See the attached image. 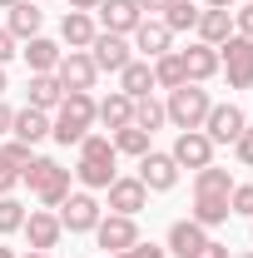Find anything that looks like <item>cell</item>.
<instances>
[{
  "label": "cell",
  "mask_w": 253,
  "mask_h": 258,
  "mask_svg": "<svg viewBox=\"0 0 253 258\" xmlns=\"http://www.w3.org/2000/svg\"><path fill=\"white\" fill-rule=\"evenodd\" d=\"M0 95H5V64H0Z\"/></svg>",
  "instance_id": "cell-46"
},
{
  "label": "cell",
  "mask_w": 253,
  "mask_h": 258,
  "mask_svg": "<svg viewBox=\"0 0 253 258\" xmlns=\"http://www.w3.org/2000/svg\"><path fill=\"white\" fill-rule=\"evenodd\" d=\"M233 30L243 35V40H253V5H243V10L233 15Z\"/></svg>",
  "instance_id": "cell-37"
},
{
  "label": "cell",
  "mask_w": 253,
  "mask_h": 258,
  "mask_svg": "<svg viewBox=\"0 0 253 258\" xmlns=\"http://www.w3.org/2000/svg\"><path fill=\"white\" fill-rule=\"evenodd\" d=\"M10 134H15L20 144H30V149H35L40 139H50V114L25 104V109H15V124H10Z\"/></svg>",
  "instance_id": "cell-23"
},
{
  "label": "cell",
  "mask_w": 253,
  "mask_h": 258,
  "mask_svg": "<svg viewBox=\"0 0 253 258\" xmlns=\"http://www.w3.org/2000/svg\"><path fill=\"white\" fill-rule=\"evenodd\" d=\"M194 258H228V243H214V238H209V243H204Z\"/></svg>",
  "instance_id": "cell-38"
},
{
  "label": "cell",
  "mask_w": 253,
  "mask_h": 258,
  "mask_svg": "<svg viewBox=\"0 0 253 258\" xmlns=\"http://www.w3.org/2000/svg\"><path fill=\"white\" fill-rule=\"evenodd\" d=\"M164 119H169V114H164V104H159V99H149V95L134 99V124H139V129H149V134H154Z\"/></svg>",
  "instance_id": "cell-32"
},
{
  "label": "cell",
  "mask_w": 253,
  "mask_h": 258,
  "mask_svg": "<svg viewBox=\"0 0 253 258\" xmlns=\"http://www.w3.org/2000/svg\"><path fill=\"white\" fill-rule=\"evenodd\" d=\"M75 258H80V253H75Z\"/></svg>",
  "instance_id": "cell-51"
},
{
  "label": "cell",
  "mask_w": 253,
  "mask_h": 258,
  "mask_svg": "<svg viewBox=\"0 0 253 258\" xmlns=\"http://www.w3.org/2000/svg\"><path fill=\"white\" fill-rule=\"evenodd\" d=\"M75 149H80V164H75L70 174H75L85 189H109V184L119 179V169H114V164H119V154H114L109 134H85Z\"/></svg>",
  "instance_id": "cell-2"
},
{
  "label": "cell",
  "mask_w": 253,
  "mask_h": 258,
  "mask_svg": "<svg viewBox=\"0 0 253 258\" xmlns=\"http://www.w3.org/2000/svg\"><path fill=\"white\" fill-rule=\"evenodd\" d=\"M109 258H169V248H154V243H134L124 253H109Z\"/></svg>",
  "instance_id": "cell-36"
},
{
  "label": "cell",
  "mask_w": 253,
  "mask_h": 258,
  "mask_svg": "<svg viewBox=\"0 0 253 258\" xmlns=\"http://www.w3.org/2000/svg\"><path fill=\"white\" fill-rule=\"evenodd\" d=\"M95 10H99V25L109 35H134V25L144 20V10H139L134 0H99Z\"/></svg>",
  "instance_id": "cell-17"
},
{
  "label": "cell",
  "mask_w": 253,
  "mask_h": 258,
  "mask_svg": "<svg viewBox=\"0 0 253 258\" xmlns=\"http://www.w3.org/2000/svg\"><path fill=\"white\" fill-rule=\"evenodd\" d=\"M134 5H139L144 15H164V10H169V0H134Z\"/></svg>",
  "instance_id": "cell-40"
},
{
  "label": "cell",
  "mask_w": 253,
  "mask_h": 258,
  "mask_svg": "<svg viewBox=\"0 0 253 258\" xmlns=\"http://www.w3.org/2000/svg\"><path fill=\"white\" fill-rule=\"evenodd\" d=\"M104 194H109V214H129V219H134L139 209H149V189L139 184V174H134V179H124V174H119Z\"/></svg>",
  "instance_id": "cell-16"
},
{
  "label": "cell",
  "mask_w": 253,
  "mask_h": 258,
  "mask_svg": "<svg viewBox=\"0 0 253 258\" xmlns=\"http://www.w3.org/2000/svg\"><path fill=\"white\" fill-rule=\"evenodd\" d=\"M139 184H144L149 194H169L174 184H179V164H174V154L149 149V154L139 159Z\"/></svg>",
  "instance_id": "cell-12"
},
{
  "label": "cell",
  "mask_w": 253,
  "mask_h": 258,
  "mask_svg": "<svg viewBox=\"0 0 253 258\" xmlns=\"http://www.w3.org/2000/svg\"><path fill=\"white\" fill-rule=\"evenodd\" d=\"M0 258H20V253H15V248H0Z\"/></svg>",
  "instance_id": "cell-45"
},
{
  "label": "cell",
  "mask_w": 253,
  "mask_h": 258,
  "mask_svg": "<svg viewBox=\"0 0 253 258\" xmlns=\"http://www.w3.org/2000/svg\"><path fill=\"white\" fill-rule=\"evenodd\" d=\"M99 219H104V209H99V199L90 189L70 194V199L60 204V228H65V233H95Z\"/></svg>",
  "instance_id": "cell-7"
},
{
  "label": "cell",
  "mask_w": 253,
  "mask_h": 258,
  "mask_svg": "<svg viewBox=\"0 0 253 258\" xmlns=\"http://www.w3.org/2000/svg\"><path fill=\"white\" fill-rule=\"evenodd\" d=\"M149 90H154V64H149V60H129L124 70H119V95L144 99Z\"/></svg>",
  "instance_id": "cell-26"
},
{
  "label": "cell",
  "mask_w": 253,
  "mask_h": 258,
  "mask_svg": "<svg viewBox=\"0 0 253 258\" xmlns=\"http://www.w3.org/2000/svg\"><path fill=\"white\" fill-rule=\"evenodd\" d=\"M55 80H60L65 95H70V90H95L99 70H95V60H90V50H70V55H60V64H55Z\"/></svg>",
  "instance_id": "cell-8"
},
{
  "label": "cell",
  "mask_w": 253,
  "mask_h": 258,
  "mask_svg": "<svg viewBox=\"0 0 253 258\" xmlns=\"http://www.w3.org/2000/svg\"><path fill=\"white\" fill-rule=\"evenodd\" d=\"M10 55H15V35H10V30H0V64L10 60Z\"/></svg>",
  "instance_id": "cell-39"
},
{
  "label": "cell",
  "mask_w": 253,
  "mask_h": 258,
  "mask_svg": "<svg viewBox=\"0 0 253 258\" xmlns=\"http://www.w3.org/2000/svg\"><path fill=\"white\" fill-rule=\"evenodd\" d=\"M243 129H248V119H243V109H238V104H214V109H209V119H204V134H209L214 144H233Z\"/></svg>",
  "instance_id": "cell-15"
},
{
  "label": "cell",
  "mask_w": 253,
  "mask_h": 258,
  "mask_svg": "<svg viewBox=\"0 0 253 258\" xmlns=\"http://www.w3.org/2000/svg\"><path fill=\"white\" fill-rule=\"evenodd\" d=\"M169 154H174L179 169H204V164H214V139L204 129H179V139H174Z\"/></svg>",
  "instance_id": "cell-10"
},
{
  "label": "cell",
  "mask_w": 253,
  "mask_h": 258,
  "mask_svg": "<svg viewBox=\"0 0 253 258\" xmlns=\"http://www.w3.org/2000/svg\"><path fill=\"white\" fill-rule=\"evenodd\" d=\"M238 258H253V253H238Z\"/></svg>",
  "instance_id": "cell-48"
},
{
  "label": "cell",
  "mask_w": 253,
  "mask_h": 258,
  "mask_svg": "<svg viewBox=\"0 0 253 258\" xmlns=\"http://www.w3.org/2000/svg\"><path fill=\"white\" fill-rule=\"evenodd\" d=\"M228 194H233V174L228 169H219V164H204V169H194V224L204 228H219L228 224Z\"/></svg>",
  "instance_id": "cell-1"
},
{
  "label": "cell",
  "mask_w": 253,
  "mask_h": 258,
  "mask_svg": "<svg viewBox=\"0 0 253 258\" xmlns=\"http://www.w3.org/2000/svg\"><path fill=\"white\" fill-rule=\"evenodd\" d=\"M40 25H45V10H40L35 0H15V5H10L5 30L15 35V40H35V35H40Z\"/></svg>",
  "instance_id": "cell-22"
},
{
  "label": "cell",
  "mask_w": 253,
  "mask_h": 258,
  "mask_svg": "<svg viewBox=\"0 0 253 258\" xmlns=\"http://www.w3.org/2000/svg\"><path fill=\"white\" fill-rule=\"evenodd\" d=\"M149 64H154V85H159V90H179V85H189L179 50H169V55H159V60H149Z\"/></svg>",
  "instance_id": "cell-30"
},
{
  "label": "cell",
  "mask_w": 253,
  "mask_h": 258,
  "mask_svg": "<svg viewBox=\"0 0 253 258\" xmlns=\"http://www.w3.org/2000/svg\"><path fill=\"white\" fill-rule=\"evenodd\" d=\"M95 124H104L109 134L114 129H124V124H134V99L129 95H104V99H95Z\"/></svg>",
  "instance_id": "cell-20"
},
{
  "label": "cell",
  "mask_w": 253,
  "mask_h": 258,
  "mask_svg": "<svg viewBox=\"0 0 253 258\" xmlns=\"http://www.w3.org/2000/svg\"><path fill=\"white\" fill-rule=\"evenodd\" d=\"M10 5H15V0H0V10H10Z\"/></svg>",
  "instance_id": "cell-47"
},
{
  "label": "cell",
  "mask_w": 253,
  "mask_h": 258,
  "mask_svg": "<svg viewBox=\"0 0 253 258\" xmlns=\"http://www.w3.org/2000/svg\"><path fill=\"white\" fill-rule=\"evenodd\" d=\"M219 70L228 75L233 90H253V40H243V35L233 30L219 45Z\"/></svg>",
  "instance_id": "cell-6"
},
{
  "label": "cell",
  "mask_w": 253,
  "mask_h": 258,
  "mask_svg": "<svg viewBox=\"0 0 253 258\" xmlns=\"http://www.w3.org/2000/svg\"><path fill=\"white\" fill-rule=\"evenodd\" d=\"M35 5H40V0H35Z\"/></svg>",
  "instance_id": "cell-50"
},
{
  "label": "cell",
  "mask_w": 253,
  "mask_h": 258,
  "mask_svg": "<svg viewBox=\"0 0 253 258\" xmlns=\"http://www.w3.org/2000/svg\"><path fill=\"white\" fill-rule=\"evenodd\" d=\"M199 15H204V10H199L194 0H169V10H164L159 20H164L169 30L179 35V30H194V25H199Z\"/></svg>",
  "instance_id": "cell-31"
},
{
  "label": "cell",
  "mask_w": 253,
  "mask_h": 258,
  "mask_svg": "<svg viewBox=\"0 0 253 258\" xmlns=\"http://www.w3.org/2000/svg\"><path fill=\"white\" fill-rule=\"evenodd\" d=\"M10 124H15V109H10V104L0 99V134H10Z\"/></svg>",
  "instance_id": "cell-41"
},
{
  "label": "cell",
  "mask_w": 253,
  "mask_h": 258,
  "mask_svg": "<svg viewBox=\"0 0 253 258\" xmlns=\"http://www.w3.org/2000/svg\"><path fill=\"white\" fill-rule=\"evenodd\" d=\"M90 129H95V95H90V90H70V95L60 99V109H55V119H50V139H60L65 149H70V144H80Z\"/></svg>",
  "instance_id": "cell-3"
},
{
  "label": "cell",
  "mask_w": 253,
  "mask_h": 258,
  "mask_svg": "<svg viewBox=\"0 0 253 258\" xmlns=\"http://www.w3.org/2000/svg\"><path fill=\"white\" fill-rule=\"evenodd\" d=\"M20 55H25V64H30V75H55V64H60V45H55V40H45V35H35V40H25V50H20Z\"/></svg>",
  "instance_id": "cell-25"
},
{
  "label": "cell",
  "mask_w": 253,
  "mask_h": 258,
  "mask_svg": "<svg viewBox=\"0 0 253 258\" xmlns=\"http://www.w3.org/2000/svg\"><path fill=\"white\" fill-rule=\"evenodd\" d=\"M30 144H20V139H10L5 149H0V194H10L15 184H20V169L30 164Z\"/></svg>",
  "instance_id": "cell-24"
},
{
  "label": "cell",
  "mask_w": 253,
  "mask_h": 258,
  "mask_svg": "<svg viewBox=\"0 0 253 258\" xmlns=\"http://www.w3.org/2000/svg\"><path fill=\"white\" fill-rule=\"evenodd\" d=\"M233 154H238V164H243V169H253V129H243V134L233 139Z\"/></svg>",
  "instance_id": "cell-35"
},
{
  "label": "cell",
  "mask_w": 253,
  "mask_h": 258,
  "mask_svg": "<svg viewBox=\"0 0 253 258\" xmlns=\"http://www.w3.org/2000/svg\"><path fill=\"white\" fill-rule=\"evenodd\" d=\"M134 50H139L144 60H159V55L174 50V30H169L159 15H144V20L134 25Z\"/></svg>",
  "instance_id": "cell-14"
},
{
  "label": "cell",
  "mask_w": 253,
  "mask_h": 258,
  "mask_svg": "<svg viewBox=\"0 0 253 258\" xmlns=\"http://www.w3.org/2000/svg\"><path fill=\"white\" fill-rule=\"evenodd\" d=\"M194 35H199L204 45H214V50H219L223 40L233 35V10H204V15H199V25H194Z\"/></svg>",
  "instance_id": "cell-27"
},
{
  "label": "cell",
  "mask_w": 253,
  "mask_h": 258,
  "mask_svg": "<svg viewBox=\"0 0 253 258\" xmlns=\"http://www.w3.org/2000/svg\"><path fill=\"white\" fill-rule=\"evenodd\" d=\"M204 243H209V228L204 224H194V219H174L169 224V253L174 258H194Z\"/></svg>",
  "instance_id": "cell-19"
},
{
  "label": "cell",
  "mask_w": 253,
  "mask_h": 258,
  "mask_svg": "<svg viewBox=\"0 0 253 258\" xmlns=\"http://www.w3.org/2000/svg\"><path fill=\"white\" fill-rule=\"evenodd\" d=\"M20 258H50V253H40V248H30V253H20Z\"/></svg>",
  "instance_id": "cell-44"
},
{
  "label": "cell",
  "mask_w": 253,
  "mask_h": 258,
  "mask_svg": "<svg viewBox=\"0 0 253 258\" xmlns=\"http://www.w3.org/2000/svg\"><path fill=\"white\" fill-rule=\"evenodd\" d=\"M243 5H253V0H243Z\"/></svg>",
  "instance_id": "cell-49"
},
{
  "label": "cell",
  "mask_w": 253,
  "mask_h": 258,
  "mask_svg": "<svg viewBox=\"0 0 253 258\" xmlns=\"http://www.w3.org/2000/svg\"><path fill=\"white\" fill-rule=\"evenodd\" d=\"M25 95H30V109H60V99H65V90H60V80L55 75H30V85H25Z\"/></svg>",
  "instance_id": "cell-29"
},
{
  "label": "cell",
  "mask_w": 253,
  "mask_h": 258,
  "mask_svg": "<svg viewBox=\"0 0 253 258\" xmlns=\"http://www.w3.org/2000/svg\"><path fill=\"white\" fill-rule=\"evenodd\" d=\"M90 60H95V70H109V75H119V70L134 60V50H129V40H124V35L99 30L95 40H90Z\"/></svg>",
  "instance_id": "cell-13"
},
{
  "label": "cell",
  "mask_w": 253,
  "mask_h": 258,
  "mask_svg": "<svg viewBox=\"0 0 253 258\" xmlns=\"http://www.w3.org/2000/svg\"><path fill=\"white\" fill-rule=\"evenodd\" d=\"M109 144H114V154L144 159V154L154 149V134H149V129H139V124H124V129H114V134H109Z\"/></svg>",
  "instance_id": "cell-28"
},
{
  "label": "cell",
  "mask_w": 253,
  "mask_h": 258,
  "mask_svg": "<svg viewBox=\"0 0 253 258\" xmlns=\"http://www.w3.org/2000/svg\"><path fill=\"white\" fill-rule=\"evenodd\" d=\"M99 35L95 25V15L90 10H65V20H60V40L70 45V50H90V40Z\"/></svg>",
  "instance_id": "cell-21"
},
{
  "label": "cell",
  "mask_w": 253,
  "mask_h": 258,
  "mask_svg": "<svg viewBox=\"0 0 253 258\" xmlns=\"http://www.w3.org/2000/svg\"><path fill=\"white\" fill-rule=\"evenodd\" d=\"M233 0H204V10H228Z\"/></svg>",
  "instance_id": "cell-43"
},
{
  "label": "cell",
  "mask_w": 253,
  "mask_h": 258,
  "mask_svg": "<svg viewBox=\"0 0 253 258\" xmlns=\"http://www.w3.org/2000/svg\"><path fill=\"white\" fill-rule=\"evenodd\" d=\"M95 238L104 253H124V248H134L139 243V224L129 219V214H104L95 224Z\"/></svg>",
  "instance_id": "cell-9"
},
{
  "label": "cell",
  "mask_w": 253,
  "mask_h": 258,
  "mask_svg": "<svg viewBox=\"0 0 253 258\" xmlns=\"http://www.w3.org/2000/svg\"><path fill=\"white\" fill-rule=\"evenodd\" d=\"M20 233L30 238V248H40V253L60 248V238H65L60 214H50V209H30V214H25V224H20Z\"/></svg>",
  "instance_id": "cell-11"
},
{
  "label": "cell",
  "mask_w": 253,
  "mask_h": 258,
  "mask_svg": "<svg viewBox=\"0 0 253 258\" xmlns=\"http://www.w3.org/2000/svg\"><path fill=\"white\" fill-rule=\"evenodd\" d=\"M209 109H214V99H209L204 85H179V90H169V104H164L174 129H204Z\"/></svg>",
  "instance_id": "cell-5"
},
{
  "label": "cell",
  "mask_w": 253,
  "mask_h": 258,
  "mask_svg": "<svg viewBox=\"0 0 253 258\" xmlns=\"http://www.w3.org/2000/svg\"><path fill=\"white\" fill-rule=\"evenodd\" d=\"M99 0H70V10H95Z\"/></svg>",
  "instance_id": "cell-42"
},
{
  "label": "cell",
  "mask_w": 253,
  "mask_h": 258,
  "mask_svg": "<svg viewBox=\"0 0 253 258\" xmlns=\"http://www.w3.org/2000/svg\"><path fill=\"white\" fill-rule=\"evenodd\" d=\"M20 184H30V194L45 209H60L65 199H70V169H65L60 159H40V154H35V159L20 169Z\"/></svg>",
  "instance_id": "cell-4"
},
{
  "label": "cell",
  "mask_w": 253,
  "mask_h": 258,
  "mask_svg": "<svg viewBox=\"0 0 253 258\" xmlns=\"http://www.w3.org/2000/svg\"><path fill=\"white\" fill-rule=\"evenodd\" d=\"M179 60H184L189 85H204V80H214V75H219V50H214V45H204V40H194L189 50H179Z\"/></svg>",
  "instance_id": "cell-18"
},
{
  "label": "cell",
  "mask_w": 253,
  "mask_h": 258,
  "mask_svg": "<svg viewBox=\"0 0 253 258\" xmlns=\"http://www.w3.org/2000/svg\"><path fill=\"white\" fill-rule=\"evenodd\" d=\"M228 209H233V214H243V219H253V184H233Z\"/></svg>",
  "instance_id": "cell-34"
},
{
  "label": "cell",
  "mask_w": 253,
  "mask_h": 258,
  "mask_svg": "<svg viewBox=\"0 0 253 258\" xmlns=\"http://www.w3.org/2000/svg\"><path fill=\"white\" fill-rule=\"evenodd\" d=\"M20 224H25V204L10 199V194H0V238L5 233H20Z\"/></svg>",
  "instance_id": "cell-33"
}]
</instances>
